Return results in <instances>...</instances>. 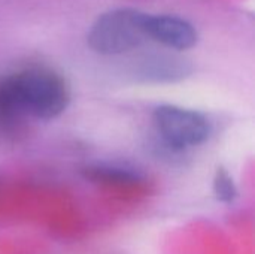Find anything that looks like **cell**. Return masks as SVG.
Here are the masks:
<instances>
[{"instance_id":"cell-1","label":"cell","mask_w":255,"mask_h":254,"mask_svg":"<svg viewBox=\"0 0 255 254\" xmlns=\"http://www.w3.org/2000/svg\"><path fill=\"white\" fill-rule=\"evenodd\" d=\"M69 102V85L52 69L34 66L0 76V126L4 129H13L24 117L57 118Z\"/></svg>"},{"instance_id":"cell-2","label":"cell","mask_w":255,"mask_h":254,"mask_svg":"<svg viewBox=\"0 0 255 254\" xmlns=\"http://www.w3.org/2000/svg\"><path fill=\"white\" fill-rule=\"evenodd\" d=\"M146 12L133 7H117L96 18L87 34L88 46L103 55H118L140 46L148 37Z\"/></svg>"},{"instance_id":"cell-3","label":"cell","mask_w":255,"mask_h":254,"mask_svg":"<svg viewBox=\"0 0 255 254\" xmlns=\"http://www.w3.org/2000/svg\"><path fill=\"white\" fill-rule=\"evenodd\" d=\"M154 126L163 144L172 151H182L203 144L211 135L209 120L193 109L161 105L152 114Z\"/></svg>"},{"instance_id":"cell-4","label":"cell","mask_w":255,"mask_h":254,"mask_svg":"<svg viewBox=\"0 0 255 254\" xmlns=\"http://www.w3.org/2000/svg\"><path fill=\"white\" fill-rule=\"evenodd\" d=\"M146 37L175 51H187L199 40L197 28L185 18L170 13H146Z\"/></svg>"},{"instance_id":"cell-5","label":"cell","mask_w":255,"mask_h":254,"mask_svg":"<svg viewBox=\"0 0 255 254\" xmlns=\"http://www.w3.org/2000/svg\"><path fill=\"white\" fill-rule=\"evenodd\" d=\"M190 73L191 64L173 54L148 55L137 67V75L151 82H175L187 78Z\"/></svg>"},{"instance_id":"cell-6","label":"cell","mask_w":255,"mask_h":254,"mask_svg":"<svg viewBox=\"0 0 255 254\" xmlns=\"http://www.w3.org/2000/svg\"><path fill=\"white\" fill-rule=\"evenodd\" d=\"M82 175L93 183L103 184H134L140 181L136 171L117 165H91L82 169Z\"/></svg>"},{"instance_id":"cell-7","label":"cell","mask_w":255,"mask_h":254,"mask_svg":"<svg viewBox=\"0 0 255 254\" xmlns=\"http://www.w3.org/2000/svg\"><path fill=\"white\" fill-rule=\"evenodd\" d=\"M214 192H215L217 199L221 202L229 204V202L235 201L238 190H236V186H235L232 177L227 174V171H224V169L217 171V175L214 178Z\"/></svg>"}]
</instances>
